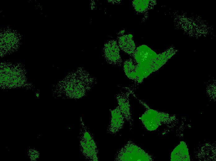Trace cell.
<instances>
[{"label":"cell","instance_id":"obj_2","mask_svg":"<svg viewBox=\"0 0 216 161\" xmlns=\"http://www.w3.org/2000/svg\"><path fill=\"white\" fill-rule=\"evenodd\" d=\"M80 143L81 150L84 154L92 160H97V147L88 132L86 131L83 133Z\"/></svg>","mask_w":216,"mask_h":161},{"label":"cell","instance_id":"obj_7","mask_svg":"<svg viewBox=\"0 0 216 161\" xmlns=\"http://www.w3.org/2000/svg\"><path fill=\"white\" fill-rule=\"evenodd\" d=\"M124 68L127 77L136 82L137 80V64L134 60L130 59L127 60L124 63Z\"/></svg>","mask_w":216,"mask_h":161},{"label":"cell","instance_id":"obj_4","mask_svg":"<svg viewBox=\"0 0 216 161\" xmlns=\"http://www.w3.org/2000/svg\"><path fill=\"white\" fill-rule=\"evenodd\" d=\"M133 90L130 89L128 92L119 93L117 97L119 108L124 118L129 121L132 120L130 106L129 101V95Z\"/></svg>","mask_w":216,"mask_h":161},{"label":"cell","instance_id":"obj_6","mask_svg":"<svg viewBox=\"0 0 216 161\" xmlns=\"http://www.w3.org/2000/svg\"><path fill=\"white\" fill-rule=\"evenodd\" d=\"M105 54L107 59L111 63L119 64L121 63V61L119 54V50L117 46L106 47Z\"/></svg>","mask_w":216,"mask_h":161},{"label":"cell","instance_id":"obj_3","mask_svg":"<svg viewBox=\"0 0 216 161\" xmlns=\"http://www.w3.org/2000/svg\"><path fill=\"white\" fill-rule=\"evenodd\" d=\"M158 113L152 110L146 111L141 117V119L145 127L149 130L156 128L160 123V118Z\"/></svg>","mask_w":216,"mask_h":161},{"label":"cell","instance_id":"obj_5","mask_svg":"<svg viewBox=\"0 0 216 161\" xmlns=\"http://www.w3.org/2000/svg\"><path fill=\"white\" fill-rule=\"evenodd\" d=\"M111 120L109 128L110 132L115 133L118 131L123 127L124 122V118L118 106L111 111Z\"/></svg>","mask_w":216,"mask_h":161},{"label":"cell","instance_id":"obj_1","mask_svg":"<svg viewBox=\"0 0 216 161\" xmlns=\"http://www.w3.org/2000/svg\"><path fill=\"white\" fill-rule=\"evenodd\" d=\"M117 159L121 161L149 160L147 154L133 143L128 142L120 151Z\"/></svg>","mask_w":216,"mask_h":161}]
</instances>
